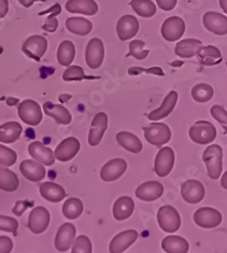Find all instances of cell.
<instances>
[{
    "instance_id": "obj_1",
    "label": "cell",
    "mask_w": 227,
    "mask_h": 253,
    "mask_svg": "<svg viewBox=\"0 0 227 253\" xmlns=\"http://www.w3.org/2000/svg\"><path fill=\"white\" fill-rule=\"evenodd\" d=\"M222 158L223 150L217 144L208 146L203 152V162L205 163L206 167H207L208 176L213 180L218 179L222 173Z\"/></svg>"
},
{
    "instance_id": "obj_2",
    "label": "cell",
    "mask_w": 227,
    "mask_h": 253,
    "mask_svg": "<svg viewBox=\"0 0 227 253\" xmlns=\"http://www.w3.org/2000/svg\"><path fill=\"white\" fill-rule=\"evenodd\" d=\"M189 136L196 144L208 145L215 140L217 131L214 125L210 122L198 121L190 128Z\"/></svg>"
},
{
    "instance_id": "obj_3",
    "label": "cell",
    "mask_w": 227,
    "mask_h": 253,
    "mask_svg": "<svg viewBox=\"0 0 227 253\" xmlns=\"http://www.w3.org/2000/svg\"><path fill=\"white\" fill-rule=\"evenodd\" d=\"M157 222L159 227L167 233H175L182 224L179 212L172 206H163L158 210Z\"/></svg>"
},
{
    "instance_id": "obj_4",
    "label": "cell",
    "mask_w": 227,
    "mask_h": 253,
    "mask_svg": "<svg viewBox=\"0 0 227 253\" xmlns=\"http://www.w3.org/2000/svg\"><path fill=\"white\" fill-rule=\"evenodd\" d=\"M144 137L146 141L154 146H163L171 141L172 132L170 126L163 123H153L145 126Z\"/></svg>"
},
{
    "instance_id": "obj_5",
    "label": "cell",
    "mask_w": 227,
    "mask_h": 253,
    "mask_svg": "<svg viewBox=\"0 0 227 253\" xmlns=\"http://www.w3.org/2000/svg\"><path fill=\"white\" fill-rule=\"evenodd\" d=\"M17 114L24 123L30 126H38L43 120V113L40 104L33 99H26L18 104Z\"/></svg>"
},
{
    "instance_id": "obj_6",
    "label": "cell",
    "mask_w": 227,
    "mask_h": 253,
    "mask_svg": "<svg viewBox=\"0 0 227 253\" xmlns=\"http://www.w3.org/2000/svg\"><path fill=\"white\" fill-rule=\"evenodd\" d=\"M48 49V41L45 37L35 35L29 37L23 45V52L29 58L40 62Z\"/></svg>"
},
{
    "instance_id": "obj_7",
    "label": "cell",
    "mask_w": 227,
    "mask_h": 253,
    "mask_svg": "<svg viewBox=\"0 0 227 253\" xmlns=\"http://www.w3.org/2000/svg\"><path fill=\"white\" fill-rule=\"evenodd\" d=\"M105 59L104 42L98 38H92L87 45L86 62L91 69H97Z\"/></svg>"
},
{
    "instance_id": "obj_8",
    "label": "cell",
    "mask_w": 227,
    "mask_h": 253,
    "mask_svg": "<svg viewBox=\"0 0 227 253\" xmlns=\"http://www.w3.org/2000/svg\"><path fill=\"white\" fill-rule=\"evenodd\" d=\"M195 223L204 229H213L218 227L222 222V215L214 208L203 207L194 213Z\"/></svg>"
},
{
    "instance_id": "obj_9",
    "label": "cell",
    "mask_w": 227,
    "mask_h": 253,
    "mask_svg": "<svg viewBox=\"0 0 227 253\" xmlns=\"http://www.w3.org/2000/svg\"><path fill=\"white\" fill-rule=\"evenodd\" d=\"M51 215L45 207H37L31 211L28 219V227L34 234H42L50 224Z\"/></svg>"
},
{
    "instance_id": "obj_10",
    "label": "cell",
    "mask_w": 227,
    "mask_h": 253,
    "mask_svg": "<svg viewBox=\"0 0 227 253\" xmlns=\"http://www.w3.org/2000/svg\"><path fill=\"white\" fill-rule=\"evenodd\" d=\"M185 31L183 19L179 16H171L164 20L161 26V36L168 42H177L182 39Z\"/></svg>"
},
{
    "instance_id": "obj_11",
    "label": "cell",
    "mask_w": 227,
    "mask_h": 253,
    "mask_svg": "<svg viewBox=\"0 0 227 253\" xmlns=\"http://www.w3.org/2000/svg\"><path fill=\"white\" fill-rule=\"evenodd\" d=\"M175 152L171 147H163L161 148L154 161V170L159 177L168 176L175 165Z\"/></svg>"
},
{
    "instance_id": "obj_12",
    "label": "cell",
    "mask_w": 227,
    "mask_h": 253,
    "mask_svg": "<svg viewBox=\"0 0 227 253\" xmlns=\"http://www.w3.org/2000/svg\"><path fill=\"white\" fill-rule=\"evenodd\" d=\"M181 195L184 202L196 205L205 198V187L199 180L188 179L181 186Z\"/></svg>"
},
{
    "instance_id": "obj_13",
    "label": "cell",
    "mask_w": 227,
    "mask_h": 253,
    "mask_svg": "<svg viewBox=\"0 0 227 253\" xmlns=\"http://www.w3.org/2000/svg\"><path fill=\"white\" fill-rule=\"evenodd\" d=\"M127 167L128 164L126 160L122 158L112 159L101 167V170L99 172L100 178L107 182L115 181L126 172Z\"/></svg>"
},
{
    "instance_id": "obj_14",
    "label": "cell",
    "mask_w": 227,
    "mask_h": 253,
    "mask_svg": "<svg viewBox=\"0 0 227 253\" xmlns=\"http://www.w3.org/2000/svg\"><path fill=\"white\" fill-rule=\"evenodd\" d=\"M138 19L132 14L123 15L117 23L116 31L119 39L123 42L133 39L139 31Z\"/></svg>"
},
{
    "instance_id": "obj_15",
    "label": "cell",
    "mask_w": 227,
    "mask_h": 253,
    "mask_svg": "<svg viewBox=\"0 0 227 253\" xmlns=\"http://www.w3.org/2000/svg\"><path fill=\"white\" fill-rule=\"evenodd\" d=\"M205 29L217 36L227 35V16L216 11H208L203 16Z\"/></svg>"
},
{
    "instance_id": "obj_16",
    "label": "cell",
    "mask_w": 227,
    "mask_h": 253,
    "mask_svg": "<svg viewBox=\"0 0 227 253\" xmlns=\"http://www.w3.org/2000/svg\"><path fill=\"white\" fill-rule=\"evenodd\" d=\"M76 236V228L71 223H64L58 229L55 238V248L60 252L69 250Z\"/></svg>"
},
{
    "instance_id": "obj_17",
    "label": "cell",
    "mask_w": 227,
    "mask_h": 253,
    "mask_svg": "<svg viewBox=\"0 0 227 253\" xmlns=\"http://www.w3.org/2000/svg\"><path fill=\"white\" fill-rule=\"evenodd\" d=\"M80 150V142L77 138L69 137L62 141L55 149V157L61 162H68L73 159Z\"/></svg>"
},
{
    "instance_id": "obj_18",
    "label": "cell",
    "mask_w": 227,
    "mask_h": 253,
    "mask_svg": "<svg viewBox=\"0 0 227 253\" xmlns=\"http://www.w3.org/2000/svg\"><path fill=\"white\" fill-rule=\"evenodd\" d=\"M164 192L163 185L154 180L146 181L140 184L135 191V196L144 202H153L158 200Z\"/></svg>"
},
{
    "instance_id": "obj_19",
    "label": "cell",
    "mask_w": 227,
    "mask_h": 253,
    "mask_svg": "<svg viewBox=\"0 0 227 253\" xmlns=\"http://www.w3.org/2000/svg\"><path fill=\"white\" fill-rule=\"evenodd\" d=\"M108 121L109 118L106 113L101 112L95 115L91 122L89 135V143L91 146L94 147L100 143L106 130L108 129Z\"/></svg>"
},
{
    "instance_id": "obj_20",
    "label": "cell",
    "mask_w": 227,
    "mask_h": 253,
    "mask_svg": "<svg viewBox=\"0 0 227 253\" xmlns=\"http://www.w3.org/2000/svg\"><path fill=\"white\" fill-rule=\"evenodd\" d=\"M19 170L28 180L34 182L43 180L47 174L45 167L42 163L30 159L24 160L20 163Z\"/></svg>"
},
{
    "instance_id": "obj_21",
    "label": "cell",
    "mask_w": 227,
    "mask_h": 253,
    "mask_svg": "<svg viewBox=\"0 0 227 253\" xmlns=\"http://www.w3.org/2000/svg\"><path fill=\"white\" fill-rule=\"evenodd\" d=\"M138 238V232L136 230H126L116 235L110 243L111 253H123L128 249Z\"/></svg>"
},
{
    "instance_id": "obj_22",
    "label": "cell",
    "mask_w": 227,
    "mask_h": 253,
    "mask_svg": "<svg viewBox=\"0 0 227 253\" xmlns=\"http://www.w3.org/2000/svg\"><path fill=\"white\" fill-rule=\"evenodd\" d=\"M29 154L38 162L47 166H51L55 163V153L52 149L45 146L42 142H33L29 145Z\"/></svg>"
},
{
    "instance_id": "obj_23",
    "label": "cell",
    "mask_w": 227,
    "mask_h": 253,
    "mask_svg": "<svg viewBox=\"0 0 227 253\" xmlns=\"http://www.w3.org/2000/svg\"><path fill=\"white\" fill-rule=\"evenodd\" d=\"M178 98H179L178 92L175 90L171 91L166 97H164L160 107L152 111L151 113H149L147 118L153 122H157L164 118H167L175 110L178 102Z\"/></svg>"
},
{
    "instance_id": "obj_24",
    "label": "cell",
    "mask_w": 227,
    "mask_h": 253,
    "mask_svg": "<svg viewBox=\"0 0 227 253\" xmlns=\"http://www.w3.org/2000/svg\"><path fill=\"white\" fill-rule=\"evenodd\" d=\"M43 110L45 115L53 118L58 124L69 125L72 121L70 112L61 104H55L51 101H46L43 104Z\"/></svg>"
},
{
    "instance_id": "obj_25",
    "label": "cell",
    "mask_w": 227,
    "mask_h": 253,
    "mask_svg": "<svg viewBox=\"0 0 227 253\" xmlns=\"http://www.w3.org/2000/svg\"><path fill=\"white\" fill-rule=\"evenodd\" d=\"M65 8L70 13H79L84 15H94L98 11V5L95 0H68Z\"/></svg>"
},
{
    "instance_id": "obj_26",
    "label": "cell",
    "mask_w": 227,
    "mask_h": 253,
    "mask_svg": "<svg viewBox=\"0 0 227 253\" xmlns=\"http://www.w3.org/2000/svg\"><path fill=\"white\" fill-rule=\"evenodd\" d=\"M135 203L130 197L119 198L113 207V215L117 221H124L131 217L134 212Z\"/></svg>"
},
{
    "instance_id": "obj_27",
    "label": "cell",
    "mask_w": 227,
    "mask_h": 253,
    "mask_svg": "<svg viewBox=\"0 0 227 253\" xmlns=\"http://www.w3.org/2000/svg\"><path fill=\"white\" fill-rule=\"evenodd\" d=\"M40 194L50 203H59L66 197L65 189L61 185L51 181L44 182L40 185Z\"/></svg>"
},
{
    "instance_id": "obj_28",
    "label": "cell",
    "mask_w": 227,
    "mask_h": 253,
    "mask_svg": "<svg viewBox=\"0 0 227 253\" xmlns=\"http://www.w3.org/2000/svg\"><path fill=\"white\" fill-rule=\"evenodd\" d=\"M196 56L203 66H214L222 61L220 50L211 45L202 46Z\"/></svg>"
},
{
    "instance_id": "obj_29",
    "label": "cell",
    "mask_w": 227,
    "mask_h": 253,
    "mask_svg": "<svg viewBox=\"0 0 227 253\" xmlns=\"http://www.w3.org/2000/svg\"><path fill=\"white\" fill-rule=\"evenodd\" d=\"M203 46L202 42L198 39H185L180 41L176 46L175 53L177 56L184 59L193 58L197 55L199 49Z\"/></svg>"
},
{
    "instance_id": "obj_30",
    "label": "cell",
    "mask_w": 227,
    "mask_h": 253,
    "mask_svg": "<svg viewBox=\"0 0 227 253\" xmlns=\"http://www.w3.org/2000/svg\"><path fill=\"white\" fill-rule=\"evenodd\" d=\"M65 25L69 33L77 36H88L93 29L91 20L81 16L67 18Z\"/></svg>"
},
{
    "instance_id": "obj_31",
    "label": "cell",
    "mask_w": 227,
    "mask_h": 253,
    "mask_svg": "<svg viewBox=\"0 0 227 253\" xmlns=\"http://www.w3.org/2000/svg\"><path fill=\"white\" fill-rule=\"evenodd\" d=\"M116 140L120 146L127 151L138 154L142 151L143 144L141 140L134 134L130 132H120L116 136Z\"/></svg>"
},
{
    "instance_id": "obj_32",
    "label": "cell",
    "mask_w": 227,
    "mask_h": 253,
    "mask_svg": "<svg viewBox=\"0 0 227 253\" xmlns=\"http://www.w3.org/2000/svg\"><path fill=\"white\" fill-rule=\"evenodd\" d=\"M161 247L167 253H188L190 245L187 240L181 236L170 235L163 238Z\"/></svg>"
},
{
    "instance_id": "obj_33",
    "label": "cell",
    "mask_w": 227,
    "mask_h": 253,
    "mask_svg": "<svg viewBox=\"0 0 227 253\" xmlns=\"http://www.w3.org/2000/svg\"><path fill=\"white\" fill-rule=\"evenodd\" d=\"M23 126L17 122H8L0 126V142L11 144L18 140L22 135Z\"/></svg>"
},
{
    "instance_id": "obj_34",
    "label": "cell",
    "mask_w": 227,
    "mask_h": 253,
    "mask_svg": "<svg viewBox=\"0 0 227 253\" xmlns=\"http://www.w3.org/2000/svg\"><path fill=\"white\" fill-rule=\"evenodd\" d=\"M75 46L69 40H65L59 45L57 50V60L62 66L69 67L75 58Z\"/></svg>"
},
{
    "instance_id": "obj_35",
    "label": "cell",
    "mask_w": 227,
    "mask_h": 253,
    "mask_svg": "<svg viewBox=\"0 0 227 253\" xmlns=\"http://www.w3.org/2000/svg\"><path fill=\"white\" fill-rule=\"evenodd\" d=\"M19 186L17 175L4 166H0V189L4 192H15Z\"/></svg>"
},
{
    "instance_id": "obj_36",
    "label": "cell",
    "mask_w": 227,
    "mask_h": 253,
    "mask_svg": "<svg viewBox=\"0 0 227 253\" xmlns=\"http://www.w3.org/2000/svg\"><path fill=\"white\" fill-rule=\"evenodd\" d=\"M129 5L141 17H152L156 13V5L151 0H131Z\"/></svg>"
},
{
    "instance_id": "obj_37",
    "label": "cell",
    "mask_w": 227,
    "mask_h": 253,
    "mask_svg": "<svg viewBox=\"0 0 227 253\" xmlns=\"http://www.w3.org/2000/svg\"><path fill=\"white\" fill-rule=\"evenodd\" d=\"M82 212H84V204L77 198L68 199L62 207V213L69 220L77 219Z\"/></svg>"
},
{
    "instance_id": "obj_38",
    "label": "cell",
    "mask_w": 227,
    "mask_h": 253,
    "mask_svg": "<svg viewBox=\"0 0 227 253\" xmlns=\"http://www.w3.org/2000/svg\"><path fill=\"white\" fill-rule=\"evenodd\" d=\"M62 7L59 3H55L53 6H51L49 9L44 10L42 12H39V15H44V14H49V16H47L46 22L44 24V26L42 27V30L48 32V33H54L56 32V30L59 27V22L57 19V15H59L61 13Z\"/></svg>"
},
{
    "instance_id": "obj_39",
    "label": "cell",
    "mask_w": 227,
    "mask_h": 253,
    "mask_svg": "<svg viewBox=\"0 0 227 253\" xmlns=\"http://www.w3.org/2000/svg\"><path fill=\"white\" fill-rule=\"evenodd\" d=\"M214 95V89L207 83H199L192 88V97L197 102H208Z\"/></svg>"
},
{
    "instance_id": "obj_40",
    "label": "cell",
    "mask_w": 227,
    "mask_h": 253,
    "mask_svg": "<svg viewBox=\"0 0 227 253\" xmlns=\"http://www.w3.org/2000/svg\"><path fill=\"white\" fill-rule=\"evenodd\" d=\"M146 44L141 40H134L129 44V53L126 57H134L137 60L146 59L149 55V50L145 49Z\"/></svg>"
},
{
    "instance_id": "obj_41",
    "label": "cell",
    "mask_w": 227,
    "mask_h": 253,
    "mask_svg": "<svg viewBox=\"0 0 227 253\" xmlns=\"http://www.w3.org/2000/svg\"><path fill=\"white\" fill-rule=\"evenodd\" d=\"M62 78H63L64 81L69 82V81H80V80L86 79V78L91 79L94 77H88L85 73V70L82 69L80 66L72 65V66L67 67V69L64 71Z\"/></svg>"
},
{
    "instance_id": "obj_42",
    "label": "cell",
    "mask_w": 227,
    "mask_h": 253,
    "mask_svg": "<svg viewBox=\"0 0 227 253\" xmlns=\"http://www.w3.org/2000/svg\"><path fill=\"white\" fill-rule=\"evenodd\" d=\"M71 253H92V244L86 235L78 236L72 246Z\"/></svg>"
},
{
    "instance_id": "obj_43",
    "label": "cell",
    "mask_w": 227,
    "mask_h": 253,
    "mask_svg": "<svg viewBox=\"0 0 227 253\" xmlns=\"http://www.w3.org/2000/svg\"><path fill=\"white\" fill-rule=\"evenodd\" d=\"M17 159L15 151L8 148L6 146L0 144V165L2 166H12Z\"/></svg>"
},
{
    "instance_id": "obj_44",
    "label": "cell",
    "mask_w": 227,
    "mask_h": 253,
    "mask_svg": "<svg viewBox=\"0 0 227 253\" xmlns=\"http://www.w3.org/2000/svg\"><path fill=\"white\" fill-rule=\"evenodd\" d=\"M210 114L223 126V129L227 133V111L222 105L215 104L211 108Z\"/></svg>"
},
{
    "instance_id": "obj_45",
    "label": "cell",
    "mask_w": 227,
    "mask_h": 253,
    "mask_svg": "<svg viewBox=\"0 0 227 253\" xmlns=\"http://www.w3.org/2000/svg\"><path fill=\"white\" fill-rule=\"evenodd\" d=\"M18 229V222L8 216L0 215V231H5V232H11L14 233Z\"/></svg>"
},
{
    "instance_id": "obj_46",
    "label": "cell",
    "mask_w": 227,
    "mask_h": 253,
    "mask_svg": "<svg viewBox=\"0 0 227 253\" xmlns=\"http://www.w3.org/2000/svg\"><path fill=\"white\" fill-rule=\"evenodd\" d=\"M141 72H146V73H149V74H155V75H159V76H163L164 75L163 71L160 68L143 69V68H140V67H133V68H130L128 70L129 75H137V74H140Z\"/></svg>"
},
{
    "instance_id": "obj_47",
    "label": "cell",
    "mask_w": 227,
    "mask_h": 253,
    "mask_svg": "<svg viewBox=\"0 0 227 253\" xmlns=\"http://www.w3.org/2000/svg\"><path fill=\"white\" fill-rule=\"evenodd\" d=\"M13 249V241L7 236H0V253H10Z\"/></svg>"
},
{
    "instance_id": "obj_48",
    "label": "cell",
    "mask_w": 227,
    "mask_h": 253,
    "mask_svg": "<svg viewBox=\"0 0 227 253\" xmlns=\"http://www.w3.org/2000/svg\"><path fill=\"white\" fill-rule=\"evenodd\" d=\"M156 3L161 10L171 11L176 7L178 0H156Z\"/></svg>"
},
{
    "instance_id": "obj_49",
    "label": "cell",
    "mask_w": 227,
    "mask_h": 253,
    "mask_svg": "<svg viewBox=\"0 0 227 253\" xmlns=\"http://www.w3.org/2000/svg\"><path fill=\"white\" fill-rule=\"evenodd\" d=\"M29 206L30 204L28 201H17L14 208L12 209V213L18 217L22 216Z\"/></svg>"
},
{
    "instance_id": "obj_50",
    "label": "cell",
    "mask_w": 227,
    "mask_h": 253,
    "mask_svg": "<svg viewBox=\"0 0 227 253\" xmlns=\"http://www.w3.org/2000/svg\"><path fill=\"white\" fill-rule=\"evenodd\" d=\"M9 3L8 0H0V18H3L8 13Z\"/></svg>"
},
{
    "instance_id": "obj_51",
    "label": "cell",
    "mask_w": 227,
    "mask_h": 253,
    "mask_svg": "<svg viewBox=\"0 0 227 253\" xmlns=\"http://www.w3.org/2000/svg\"><path fill=\"white\" fill-rule=\"evenodd\" d=\"M20 5H23L26 8H30L36 1L40 2H46L47 0H17Z\"/></svg>"
},
{
    "instance_id": "obj_52",
    "label": "cell",
    "mask_w": 227,
    "mask_h": 253,
    "mask_svg": "<svg viewBox=\"0 0 227 253\" xmlns=\"http://www.w3.org/2000/svg\"><path fill=\"white\" fill-rule=\"evenodd\" d=\"M18 102H19V99L15 97H7L6 99V103L7 105H9V107H13V105H16Z\"/></svg>"
},
{
    "instance_id": "obj_53",
    "label": "cell",
    "mask_w": 227,
    "mask_h": 253,
    "mask_svg": "<svg viewBox=\"0 0 227 253\" xmlns=\"http://www.w3.org/2000/svg\"><path fill=\"white\" fill-rule=\"evenodd\" d=\"M220 183H221V186L224 189H227V170L223 173V175L221 177V180H220Z\"/></svg>"
},
{
    "instance_id": "obj_54",
    "label": "cell",
    "mask_w": 227,
    "mask_h": 253,
    "mask_svg": "<svg viewBox=\"0 0 227 253\" xmlns=\"http://www.w3.org/2000/svg\"><path fill=\"white\" fill-rule=\"evenodd\" d=\"M219 5L224 13L227 14V0H219Z\"/></svg>"
},
{
    "instance_id": "obj_55",
    "label": "cell",
    "mask_w": 227,
    "mask_h": 253,
    "mask_svg": "<svg viewBox=\"0 0 227 253\" xmlns=\"http://www.w3.org/2000/svg\"><path fill=\"white\" fill-rule=\"evenodd\" d=\"M71 98V95L69 94H61L59 95V100L63 103V102H66L67 100H69Z\"/></svg>"
},
{
    "instance_id": "obj_56",
    "label": "cell",
    "mask_w": 227,
    "mask_h": 253,
    "mask_svg": "<svg viewBox=\"0 0 227 253\" xmlns=\"http://www.w3.org/2000/svg\"><path fill=\"white\" fill-rule=\"evenodd\" d=\"M1 100H4V97H1V98H0V101H1Z\"/></svg>"
}]
</instances>
